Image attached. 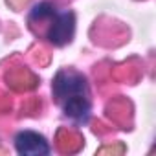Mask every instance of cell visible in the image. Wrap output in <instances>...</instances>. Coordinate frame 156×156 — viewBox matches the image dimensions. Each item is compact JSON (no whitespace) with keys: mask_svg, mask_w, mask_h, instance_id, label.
<instances>
[{"mask_svg":"<svg viewBox=\"0 0 156 156\" xmlns=\"http://www.w3.org/2000/svg\"><path fill=\"white\" fill-rule=\"evenodd\" d=\"M51 94L57 107L72 121L85 125L92 114V96L87 75L73 68H61L53 81Z\"/></svg>","mask_w":156,"mask_h":156,"instance_id":"1","label":"cell"},{"mask_svg":"<svg viewBox=\"0 0 156 156\" xmlns=\"http://www.w3.org/2000/svg\"><path fill=\"white\" fill-rule=\"evenodd\" d=\"M42 22H48L46 39L50 44L61 48L73 41V35H75V13L73 11L70 9L59 11L53 6V9L48 13V17Z\"/></svg>","mask_w":156,"mask_h":156,"instance_id":"2","label":"cell"},{"mask_svg":"<svg viewBox=\"0 0 156 156\" xmlns=\"http://www.w3.org/2000/svg\"><path fill=\"white\" fill-rule=\"evenodd\" d=\"M13 143H15V151L20 156H46L51 151L48 140L42 134L35 132V130H20V132H17Z\"/></svg>","mask_w":156,"mask_h":156,"instance_id":"3","label":"cell"}]
</instances>
